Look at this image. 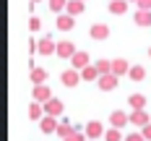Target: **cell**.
I'll return each mask as SVG.
<instances>
[{"instance_id": "1", "label": "cell", "mask_w": 151, "mask_h": 141, "mask_svg": "<svg viewBox=\"0 0 151 141\" xmlns=\"http://www.w3.org/2000/svg\"><path fill=\"white\" fill-rule=\"evenodd\" d=\"M60 81H63V86H78V81H81V71L78 68H65L60 73Z\"/></svg>"}, {"instance_id": "2", "label": "cell", "mask_w": 151, "mask_h": 141, "mask_svg": "<svg viewBox=\"0 0 151 141\" xmlns=\"http://www.w3.org/2000/svg\"><path fill=\"white\" fill-rule=\"evenodd\" d=\"M117 78L120 76H115V73H102L99 81H96V86H99L102 92H112V89H117Z\"/></svg>"}, {"instance_id": "3", "label": "cell", "mask_w": 151, "mask_h": 141, "mask_svg": "<svg viewBox=\"0 0 151 141\" xmlns=\"http://www.w3.org/2000/svg\"><path fill=\"white\" fill-rule=\"evenodd\" d=\"M86 65H91V58H89V52L86 50H78L73 58H70V68H78V71H83Z\"/></svg>"}, {"instance_id": "4", "label": "cell", "mask_w": 151, "mask_h": 141, "mask_svg": "<svg viewBox=\"0 0 151 141\" xmlns=\"http://www.w3.org/2000/svg\"><path fill=\"white\" fill-rule=\"evenodd\" d=\"M83 131H86V139H99V136H104V128H102V123L99 120H89V123L83 125Z\"/></svg>"}, {"instance_id": "5", "label": "cell", "mask_w": 151, "mask_h": 141, "mask_svg": "<svg viewBox=\"0 0 151 141\" xmlns=\"http://www.w3.org/2000/svg\"><path fill=\"white\" fill-rule=\"evenodd\" d=\"M109 125H115V128H125V125H130V115L122 112V110H115V112L109 115Z\"/></svg>"}, {"instance_id": "6", "label": "cell", "mask_w": 151, "mask_h": 141, "mask_svg": "<svg viewBox=\"0 0 151 141\" xmlns=\"http://www.w3.org/2000/svg\"><path fill=\"white\" fill-rule=\"evenodd\" d=\"M91 39H96V42H104V39H109V26L107 24H94L89 29Z\"/></svg>"}, {"instance_id": "7", "label": "cell", "mask_w": 151, "mask_h": 141, "mask_svg": "<svg viewBox=\"0 0 151 141\" xmlns=\"http://www.w3.org/2000/svg\"><path fill=\"white\" fill-rule=\"evenodd\" d=\"M76 52H78V50H76L73 42H58V52H55V55H58V58H63V60H70Z\"/></svg>"}, {"instance_id": "8", "label": "cell", "mask_w": 151, "mask_h": 141, "mask_svg": "<svg viewBox=\"0 0 151 141\" xmlns=\"http://www.w3.org/2000/svg\"><path fill=\"white\" fill-rule=\"evenodd\" d=\"M55 26H58L60 31H70V29L76 26V16H70V13H58Z\"/></svg>"}, {"instance_id": "9", "label": "cell", "mask_w": 151, "mask_h": 141, "mask_svg": "<svg viewBox=\"0 0 151 141\" xmlns=\"http://www.w3.org/2000/svg\"><path fill=\"white\" fill-rule=\"evenodd\" d=\"M50 99H52L50 86H47V84H37V86H34V102H42V105H45V102H50Z\"/></svg>"}, {"instance_id": "10", "label": "cell", "mask_w": 151, "mask_h": 141, "mask_svg": "<svg viewBox=\"0 0 151 141\" xmlns=\"http://www.w3.org/2000/svg\"><path fill=\"white\" fill-rule=\"evenodd\" d=\"M58 118L55 115H45L42 120H39V128H42V133H58Z\"/></svg>"}, {"instance_id": "11", "label": "cell", "mask_w": 151, "mask_h": 141, "mask_svg": "<svg viewBox=\"0 0 151 141\" xmlns=\"http://www.w3.org/2000/svg\"><path fill=\"white\" fill-rule=\"evenodd\" d=\"M149 123H151V118H149L146 110H133L130 112V125H141L143 128V125H149Z\"/></svg>"}, {"instance_id": "12", "label": "cell", "mask_w": 151, "mask_h": 141, "mask_svg": "<svg viewBox=\"0 0 151 141\" xmlns=\"http://www.w3.org/2000/svg\"><path fill=\"white\" fill-rule=\"evenodd\" d=\"M63 110H65V105H63L60 99H55V97L50 102H45V115H55L58 118V115H63Z\"/></svg>"}, {"instance_id": "13", "label": "cell", "mask_w": 151, "mask_h": 141, "mask_svg": "<svg viewBox=\"0 0 151 141\" xmlns=\"http://www.w3.org/2000/svg\"><path fill=\"white\" fill-rule=\"evenodd\" d=\"M112 73H115V76H128V73H130V65H128V60L115 58V60H112Z\"/></svg>"}, {"instance_id": "14", "label": "cell", "mask_w": 151, "mask_h": 141, "mask_svg": "<svg viewBox=\"0 0 151 141\" xmlns=\"http://www.w3.org/2000/svg\"><path fill=\"white\" fill-rule=\"evenodd\" d=\"M47 78H50V73H47L45 68L31 65V84H34V86H37V84H47Z\"/></svg>"}, {"instance_id": "15", "label": "cell", "mask_w": 151, "mask_h": 141, "mask_svg": "<svg viewBox=\"0 0 151 141\" xmlns=\"http://www.w3.org/2000/svg\"><path fill=\"white\" fill-rule=\"evenodd\" d=\"M73 131H76V125L70 123L68 118H63L60 123H58V136H60V139H68V136H70Z\"/></svg>"}, {"instance_id": "16", "label": "cell", "mask_w": 151, "mask_h": 141, "mask_svg": "<svg viewBox=\"0 0 151 141\" xmlns=\"http://www.w3.org/2000/svg\"><path fill=\"white\" fill-rule=\"evenodd\" d=\"M128 3H130V0H109V13L112 16H122L128 11Z\"/></svg>"}, {"instance_id": "17", "label": "cell", "mask_w": 151, "mask_h": 141, "mask_svg": "<svg viewBox=\"0 0 151 141\" xmlns=\"http://www.w3.org/2000/svg\"><path fill=\"white\" fill-rule=\"evenodd\" d=\"M99 76H102V73H99L96 65H86V68L81 71V78H83V81H99Z\"/></svg>"}, {"instance_id": "18", "label": "cell", "mask_w": 151, "mask_h": 141, "mask_svg": "<svg viewBox=\"0 0 151 141\" xmlns=\"http://www.w3.org/2000/svg\"><path fill=\"white\" fill-rule=\"evenodd\" d=\"M83 8H86V3H83V0H68V8H65V13L78 16V13H83Z\"/></svg>"}, {"instance_id": "19", "label": "cell", "mask_w": 151, "mask_h": 141, "mask_svg": "<svg viewBox=\"0 0 151 141\" xmlns=\"http://www.w3.org/2000/svg\"><path fill=\"white\" fill-rule=\"evenodd\" d=\"M29 118L31 120H42V118H45V105H42V102L29 105Z\"/></svg>"}, {"instance_id": "20", "label": "cell", "mask_w": 151, "mask_h": 141, "mask_svg": "<svg viewBox=\"0 0 151 141\" xmlns=\"http://www.w3.org/2000/svg\"><path fill=\"white\" fill-rule=\"evenodd\" d=\"M133 21H136L138 26H151V11H136Z\"/></svg>"}, {"instance_id": "21", "label": "cell", "mask_w": 151, "mask_h": 141, "mask_svg": "<svg viewBox=\"0 0 151 141\" xmlns=\"http://www.w3.org/2000/svg\"><path fill=\"white\" fill-rule=\"evenodd\" d=\"M128 105L133 110H143L146 107V97H143V94H130V97H128Z\"/></svg>"}, {"instance_id": "22", "label": "cell", "mask_w": 151, "mask_h": 141, "mask_svg": "<svg viewBox=\"0 0 151 141\" xmlns=\"http://www.w3.org/2000/svg\"><path fill=\"white\" fill-rule=\"evenodd\" d=\"M128 78H130V81H143V78H146V71H143V65H130V73H128Z\"/></svg>"}, {"instance_id": "23", "label": "cell", "mask_w": 151, "mask_h": 141, "mask_svg": "<svg viewBox=\"0 0 151 141\" xmlns=\"http://www.w3.org/2000/svg\"><path fill=\"white\" fill-rule=\"evenodd\" d=\"M120 131H122V128H115V125H112V128H107V131H104V141H125Z\"/></svg>"}, {"instance_id": "24", "label": "cell", "mask_w": 151, "mask_h": 141, "mask_svg": "<svg viewBox=\"0 0 151 141\" xmlns=\"http://www.w3.org/2000/svg\"><path fill=\"white\" fill-rule=\"evenodd\" d=\"M63 141H86V131H83V125H76V131L68 136V139H63Z\"/></svg>"}, {"instance_id": "25", "label": "cell", "mask_w": 151, "mask_h": 141, "mask_svg": "<svg viewBox=\"0 0 151 141\" xmlns=\"http://www.w3.org/2000/svg\"><path fill=\"white\" fill-rule=\"evenodd\" d=\"M94 65L99 68V73H112V60H107V58H102V60H96Z\"/></svg>"}, {"instance_id": "26", "label": "cell", "mask_w": 151, "mask_h": 141, "mask_svg": "<svg viewBox=\"0 0 151 141\" xmlns=\"http://www.w3.org/2000/svg\"><path fill=\"white\" fill-rule=\"evenodd\" d=\"M50 8H52L55 13H63V11L68 8V0H50Z\"/></svg>"}, {"instance_id": "27", "label": "cell", "mask_w": 151, "mask_h": 141, "mask_svg": "<svg viewBox=\"0 0 151 141\" xmlns=\"http://www.w3.org/2000/svg\"><path fill=\"white\" fill-rule=\"evenodd\" d=\"M29 29H31V31H39V29H42V18L31 16V18H29Z\"/></svg>"}, {"instance_id": "28", "label": "cell", "mask_w": 151, "mask_h": 141, "mask_svg": "<svg viewBox=\"0 0 151 141\" xmlns=\"http://www.w3.org/2000/svg\"><path fill=\"white\" fill-rule=\"evenodd\" d=\"M125 141H146V136H143V133H128Z\"/></svg>"}, {"instance_id": "29", "label": "cell", "mask_w": 151, "mask_h": 141, "mask_svg": "<svg viewBox=\"0 0 151 141\" xmlns=\"http://www.w3.org/2000/svg\"><path fill=\"white\" fill-rule=\"evenodd\" d=\"M138 11H151V0H138Z\"/></svg>"}, {"instance_id": "30", "label": "cell", "mask_w": 151, "mask_h": 141, "mask_svg": "<svg viewBox=\"0 0 151 141\" xmlns=\"http://www.w3.org/2000/svg\"><path fill=\"white\" fill-rule=\"evenodd\" d=\"M141 133L146 136V141H151V123H149V125H143V128H141Z\"/></svg>"}, {"instance_id": "31", "label": "cell", "mask_w": 151, "mask_h": 141, "mask_svg": "<svg viewBox=\"0 0 151 141\" xmlns=\"http://www.w3.org/2000/svg\"><path fill=\"white\" fill-rule=\"evenodd\" d=\"M149 58H151V47H149Z\"/></svg>"}, {"instance_id": "32", "label": "cell", "mask_w": 151, "mask_h": 141, "mask_svg": "<svg viewBox=\"0 0 151 141\" xmlns=\"http://www.w3.org/2000/svg\"><path fill=\"white\" fill-rule=\"evenodd\" d=\"M31 3H39V0H31Z\"/></svg>"}, {"instance_id": "33", "label": "cell", "mask_w": 151, "mask_h": 141, "mask_svg": "<svg viewBox=\"0 0 151 141\" xmlns=\"http://www.w3.org/2000/svg\"><path fill=\"white\" fill-rule=\"evenodd\" d=\"M130 3H138V0H130Z\"/></svg>"}, {"instance_id": "34", "label": "cell", "mask_w": 151, "mask_h": 141, "mask_svg": "<svg viewBox=\"0 0 151 141\" xmlns=\"http://www.w3.org/2000/svg\"><path fill=\"white\" fill-rule=\"evenodd\" d=\"M86 141H91V139H86Z\"/></svg>"}, {"instance_id": "35", "label": "cell", "mask_w": 151, "mask_h": 141, "mask_svg": "<svg viewBox=\"0 0 151 141\" xmlns=\"http://www.w3.org/2000/svg\"><path fill=\"white\" fill-rule=\"evenodd\" d=\"M83 3H86V0H83Z\"/></svg>"}]
</instances>
